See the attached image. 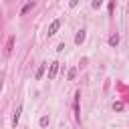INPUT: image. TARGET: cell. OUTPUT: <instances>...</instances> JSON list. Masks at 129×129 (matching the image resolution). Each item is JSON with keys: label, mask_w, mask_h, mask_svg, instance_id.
Segmentation results:
<instances>
[{"label": "cell", "mask_w": 129, "mask_h": 129, "mask_svg": "<svg viewBox=\"0 0 129 129\" xmlns=\"http://www.w3.org/2000/svg\"><path fill=\"white\" fill-rule=\"evenodd\" d=\"M79 99H81V91L75 93V101H73V109H75V117L81 121V109H79Z\"/></svg>", "instance_id": "cell-1"}, {"label": "cell", "mask_w": 129, "mask_h": 129, "mask_svg": "<svg viewBox=\"0 0 129 129\" xmlns=\"http://www.w3.org/2000/svg\"><path fill=\"white\" fill-rule=\"evenodd\" d=\"M58 28H60V20H52L50 26H48V36H54L58 32Z\"/></svg>", "instance_id": "cell-2"}, {"label": "cell", "mask_w": 129, "mask_h": 129, "mask_svg": "<svg viewBox=\"0 0 129 129\" xmlns=\"http://www.w3.org/2000/svg\"><path fill=\"white\" fill-rule=\"evenodd\" d=\"M58 64H60V62H56V60L50 62V69H48V79H50V81L56 77V73H58Z\"/></svg>", "instance_id": "cell-3"}, {"label": "cell", "mask_w": 129, "mask_h": 129, "mask_svg": "<svg viewBox=\"0 0 129 129\" xmlns=\"http://www.w3.org/2000/svg\"><path fill=\"white\" fill-rule=\"evenodd\" d=\"M20 113H22V105H18L16 111H14V117H12V127H14V129H16V125H18V121H20Z\"/></svg>", "instance_id": "cell-4"}, {"label": "cell", "mask_w": 129, "mask_h": 129, "mask_svg": "<svg viewBox=\"0 0 129 129\" xmlns=\"http://www.w3.org/2000/svg\"><path fill=\"white\" fill-rule=\"evenodd\" d=\"M85 36H87V34H85V30H79V32H77V36H75V44H83V42H85Z\"/></svg>", "instance_id": "cell-5"}, {"label": "cell", "mask_w": 129, "mask_h": 129, "mask_svg": "<svg viewBox=\"0 0 129 129\" xmlns=\"http://www.w3.org/2000/svg\"><path fill=\"white\" fill-rule=\"evenodd\" d=\"M12 48H14V36H10V38H8V44H6V54H10V52H12Z\"/></svg>", "instance_id": "cell-6"}, {"label": "cell", "mask_w": 129, "mask_h": 129, "mask_svg": "<svg viewBox=\"0 0 129 129\" xmlns=\"http://www.w3.org/2000/svg\"><path fill=\"white\" fill-rule=\"evenodd\" d=\"M44 69H46V64H40V67L36 69V75H34V79H42V75H44Z\"/></svg>", "instance_id": "cell-7"}, {"label": "cell", "mask_w": 129, "mask_h": 129, "mask_svg": "<svg viewBox=\"0 0 129 129\" xmlns=\"http://www.w3.org/2000/svg\"><path fill=\"white\" fill-rule=\"evenodd\" d=\"M32 6H34V4H32V2H28V4H24V6H22V10H20V14H22V16H24V14H26V12H30V10H32Z\"/></svg>", "instance_id": "cell-8"}, {"label": "cell", "mask_w": 129, "mask_h": 129, "mask_svg": "<svg viewBox=\"0 0 129 129\" xmlns=\"http://www.w3.org/2000/svg\"><path fill=\"white\" fill-rule=\"evenodd\" d=\"M109 44H111V46H117V44H119V34L109 36Z\"/></svg>", "instance_id": "cell-9"}, {"label": "cell", "mask_w": 129, "mask_h": 129, "mask_svg": "<svg viewBox=\"0 0 129 129\" xmlns=\"http://www.w3.org/2000/svg\"><path fill=\"white\" fill-rule=\"evenodd\" d=\"M75 75H77V69H69V75H67V79H69V81H73V79H75Z\"/></svg>", "instance_id": "cell-10"}, {"label": "cell", "mask_w": 129, "mask_h": 129, "mask_svg": "<svg viewBox=\"0 0 129 129\" xmlns=\"http://www.w3.org/2000/svg\"><path fill=\"white\" fill-rule=\"evenodd\" d=\"M113 109H115V111H123V103H121V101H115V103H113Z\"/></svg>", "instance_id": "cell-11"}, {"label": "cell", "mask_w": 129, "mask_h": 129, "mask_svg": "<svg viewBox=\"0 0 129 129\" xmlns=\"http://www.w3.org/2000/svg\"><path fill=\"white\" fill-rule=\"evenodd\" d=\"M48 121H50V119H48V115L40 117V127H46V125H48Z\"/></svg>", "instance_id": "cell-12"}, {"label": "cell", "mask_w": 129, "mask_h": 129, "mask_svg": "<svg viewBox=\"0 0 129 129\" xmlns=\"http://www.w3.org/2000/svg\"><path fill=\"white\" fill-rule=\"evenodd\" d=\"M91 4H93V8H101L103 6V0H93Z\"/></svg>", "instance_id": "cell-13"}, {"label": "cell", "mask_w": 129, "mask_h": 129, "mask_svg": "<svg viewBox=\"0 0 129 129\" xmlns=\"http://www.w3.org/2000/svg\"><path fill=\"white\" fill-rule=\"evenodd\" d=\"M69 4H71V6H73V8H75V6H77V4H79V0H69Z\"/></svg>", "instance_id": "cell-14"}, {"label": "cell", "mask_w": 129, "mask_h": 129, "mask_svg": "<svg viewBox=\"0 0 129 129\" xmlns=\"http://www.w3.org/2000/svg\"><path fill=\"white\" fill-rule=\"evenodd\" d=\"M0 91H2V81H0Z\"/></svg>", "instance_id": "cell-15"}]
</instances>
